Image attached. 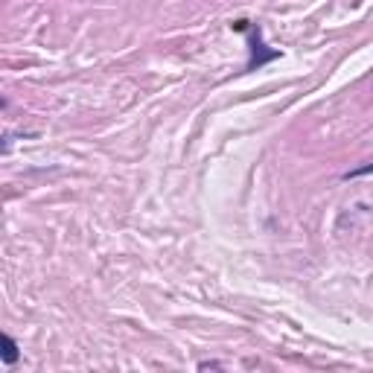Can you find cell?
Instances as JSON below:
<instances>
[{
  "label": "cell",
  "instance_id": "6da1fadb",
  "mask_svg": "<svg viewBox=\"0 0 373 373\" xmlns=\"http://www.w3.org/2000/svg\"><path fill=\"white\" fill-rule=\"evenodd\" d=\"M18 359V347H15V341L12 338H6V350H4V362L6 365H12Z\"/></svg>",
  "mask_w": 373,
  "mask_h": 373
},
{
  "label": "cell",
  "instance_id": "7a4b0ae2",
  "mask_svg": "<svg viewBox=\"0 0 373 373\" xmlns=\"http://www.w3.org/2000/svg\"><path fill=\"white\" fill-rule=\"evenodd\" d=\"M370 172H373V163H370V166H362V169H356V172H350V176H347V178H359V176H370Z\"/></svg>",
  "mask_w": 373,
  "mask_h": 373
}]
</instances>
